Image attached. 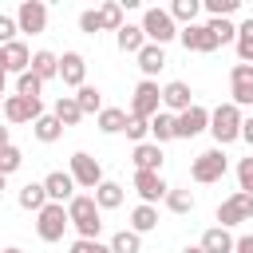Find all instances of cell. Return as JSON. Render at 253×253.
<instances>
[{"instance_id":"obj_49","label":"cell","mask_w":253,"mask_h":253,"mask_svg":"<svg viewBox=\"0 0 253 253\" xmlns=\"http://www.w3.org/2000/svg\"><path fill=\"white\" fill-rule=\"evenodd\" d=\"M182 253H206V249H202V245H186Z\"/></svg>"},{"instance_id":"obj_43","label":"cell","mask_w":253,"mask_h":253,"mask_svg":"<svg viewBox=\"0 0 253 253\" xmlns=\"http://www.w3.org/2000/svg\"><path fill=\"white\" fill-rule=\"evenodd\" d=\"M79 32H87V36L103 32V28H99V8H87V12H79Z\"/></svg>"},{"instance_id":"obj_21","label":"cell","mask_w":253,"mask_h":253,"mask_svg":"<svg viewBox=\"0 0 253 253\" xmlns=\"http://www.w3.org/2000/svg\"><path fill=\"white\" fill-rule=\"evenodd\" d=\"M206 253H233V245H237V237L229 233V229H221V225H213V229H206L202 233V241H198Z\"/></svg>"},{"instance_id":"obj_27","label":"cell","mask_w":253,"mask_h":253,"mask_svg":"<svg viewBox=\"0 0 253 253\" xmlns=\"http://www.w3.org/2000/svg\"><path fill=\"white\" fill-rule=\"evenodd\" d=\"M63 130H67V126H63L55 115H40V119L32 123V134H36L40 142H59V138H63Z\"/></svg>"},{"instance_id":"obj_5","label":"cell","mask_w":253,"mask_h":253,"mask_svg":"<svg viewBox=\"0 0 253 253\" xmlns=\"http://www.w3.org/2000/svg\"><path fill=\"white\" fill-rule=\"evenodd\" d=\"M142 32H146V43H158V47L178 40V24H174V16L166 8H146L142 12Z\"/></svg>"},{"instance_id":"obj_37","label":"cell","mask_w":253,"mask_h":253,"mask_svg":"<svg viewBox=\"0 0 253 253\" xmlns=\"http://www.w3.org/2000/svg\"><path fill=\"white\" fill-rule=\"evenodd\" d=\"M166 210L170 213H194V194L190 190H170L166 194Z\"/></svg>"},{"instance_id":"obj_6","label":"cell","mask_w":253,"mask_h":253,"mask_svg":"<svg viewBox=\"0 0 253 253\" xmlns=\"http://www.w3.org/2000/svg\"><path fill=\"white\" fill-rule=\"evenodd\" d=\"M253 217V194H245V190H233L221 206H217V225L221 229H233V225H241V221H249Z\"/></svg>"},{"instance_id":"obj_16","label":"cell","mask_w":253,"mask_h":253,"mask_svg":"<svg viewBox=\"0 0 253 253\" xmlns=\"http://www.w3.org/2000/svg\"><path fill=\"white\" fill-rule=\"evenodd\" d=\"M59 79L79 91V87L87 83V59H83L79 51H63V55H59Z\"/></svg>"},{"instance_id":"obj_13","label":"cell","mask_w":253,"mask_h":253,"mask_svg":"<svg viewBox=\"0 0 253 253\" xmlns=\"http://www.w3.org/2000/svg\"><path fill=\"white\" fill-rule=\"evenodd\" d=\"M174 130H178V138H198L202 130H210V111L202 103H194L190 111L174 115Z\"/></svg>"},{"instance_id":"obj_14","label":"cell","mask_w":253,"mask_h":253,"mask_svg":"<svg viewBox=\"0 0 253 253\" xmlns=\"http://www.w3.org/2000/svg\"><path fill=\"white\" fill-rule=\"evenodd\" d=\"M134 190H138V198H142L146 206L166 202V194H170L166 178H162V174H154V170H134Z\"/></svg>"},{"instance_id":"obj_2","label":"cell","mask_w":253,"mask_h":253,"mask_svg":"<svg viewBox=\"0 0 253 253\" xmlns=\"http://www.w3.org/2000/svg\"><path fill=\"white\" fill-rule=\"evenodd\" d=\"M241 123H245L241 107H233V103H217V107L210 111V134H213V142H217V146L237 142V138H241Z\"/></svg>"},{"instance_id":"obj_33","label":"cell","mask_w":253,"mask_h":253,"mask_svg":"<svg viewBox=\"0 0 253 253\" xmlns=\"http://www.w3.org/2000/svg\"><path fill=\"white\" fill-rule=\"evenodd\" d=\"M63 126H75L79 119H83V111H79V103H75V95H59L55 99V111H51Z\"/></svg>"},{"instance_id":"obj_28","label":"cell","mask_w":253,"mask_h":253,"mask_svg":"<svg viewBox=\"0 0 253 253\" xmlns=\"http://www.w3.org/2000/svg\"><path fill=\"white\" fill-rule=\"evenodd\" d=\"M170 138H178V130H174V115L170 111H158L154 119H150V142H170Z\"/></svg>"},{"instance_id":"obj_36","label":"cell","mask_w":253,"mask_h":253,"mask_svg":"<svg viewBox=\"0 0 253 253\" xmlns=\"http://www.w3.org/2000/svg\"><path fill=\"white\" fill-rule=\"evenodd\" d=\"M40 91H43V79H40L36 71L16 75V95H24V99H40Z\"/></svg>"},{"instance_id":"obj_17","label":"cell","mask_w":253,"mask_h":253,"mask_svg":"<svg viewBox=\"0 0 253 253\" xmlns=\"http://www.w3.org/2000/svg\"><path fill=\"white\" fill-rule=\"evenodd\" d=\"M43 190H47V202L67 206V202L75 198V178H71L67 170H51V174L43 178Z\"/></svg>"},{"instance_id":"obj_25","label":"cell","mask_w":253,"mask_h":253,"mask_svg":"<svg viewBox=\"0 0 253 253\" xmlns=\"http://www.w3.org/2000/svg\"><path fill=\"white\" fill-rule=\"evenodd\" d=\"M130 229L142 237V233H150V229H158V206H146V202H138L134 210H130Z\"/></svg>"},{"instance_id":"obj_26","label":"cell","mask_w":253,"mask_h":253,"mask_svg":"<svg viewBox=\"0 0 253 253\" xmlns=\"http://www.w3.org/2000/svg\"><path fill=\"white\" fill-rule=\"evenodd\" d=\"M32 71H36L43 83H47V79H59V55H55V51H43V47L32 51Z\"/></svg>"},{"instance_id":"obj_51","label":"cell","mask_w":253,"mask_h":253,"mask_svg":"<svg viewBox=\"0 0 253 253\" xmlns=\"http://www.w3.org/2000/svg\"><path fill=\"white\" fill-rule=\"evenodd\" d=\"M4 99H8V95H4V87H0V111H4Z\"/></svg>"},{"instance_id":"obj_10","label":"cell","mask_w":253,"mask_h":253,"mask_svg":"<svg viewBox=\"0 0 253 253\" xmlns=\"http://www.w3.org/2000/svg\"><path fill=\"white\" fill-rule=\"evenodd\" d=\"M229 103L253 107V63H233L229 71Z\"/></svg>"},{"instance_id":"obj_22","label":"cell","mask_w":253,"mask_h":253,"mask_svg":"<svg viewBox=\"0 0 253 253\" xmlns=\"http://www.w3.org/2000/svg\"><path fill=\"white\" fill-rule=\"evenodd\" d=\"M134 59H138V67H142V79H154V75L166 67V51H162L158 43H146Z\"/></svg>"},{"instance_id":"obj_52","label":"cell","mask_w":253,"mask_h":253,"mask_svg":"<svg viewBox=\"0 0 253 253\" xmlns=\"http://www.w3.org/2000/svg\"><path fill=\"white\" fill-rule=\"evenodd\" d=\"M4 182H8V178H4V174H0V194H4Z\"/></svg>"},{"instance_id":"obj_31","label":"cell","mask_w":253,"mask_h":253,"mask_svg":"<svg viewBox=\"0 0 253 253\" xmlns=\"http://www.w3.org/2000/svg\"><path fill=\"white\" fill-rule=\"evenodd\" d=\"M126 20H123V4L119 0H107V4H99V28L103 32H119Z\"/></svg>"},{"instance_id":"obj_41","label":"cell","mask_w":253,"mask_h":253,"mask_svg":"<svg viewBox=\"0 0 253 253\" xmlns=\"http://www.w3.org/2000/svg\"><path fill=\"white\" fill-rule=\"evenodd\" d=\"M237 186H241L245 194H253V154L237 162Z\"/></svg>"},{"instance_id":"obj_46","label":"cell","mask_w":253,"mask_h":253,"mask_svg":"<svg viewBox=\"0 0 253 253\" xmlns=\"http://www.w3.org/2000/svg\"><path fill=\"white\" fill-rule=\"evenodd\" d=\"M241 142H249V146H253V115L241 123Z\"/></svg>"},{"instance_id":"obj_48","label":"cell","mask_w":253,"mask_h":253,"mask_svg":"<svg viewBox=\"0 0 253 253\" xmlns=\"http://www.w3.org/2000/svg\"><path fill=\"white\" fill-rule=\"evenodd\" d=\"M4 146H12V138H8V126H0V150Z\"/></svg>"},{"instance_id":"obj_34","label":"cell","mask_w":253,"mask_h":253,"mask_svg":"<svg viewBox=\"0 0 253 253\" xmlns=\"http://www.w3.org/2000/svg\"><path fill=\"white\" fill-rule=\"evenodd\" d=\"M233 47H237V59L241 63H253V16L237 24V43Z\"/></svg>"},{"instance_id":"obj_29","label":"cell","mask_w":253,"mask_h":253,"mask_svg":"<svg viewBox=\"0 0 253 253\" xmlns=\"http://www.w3.org/2000/svg\"><path fill=\"white\" fill-rule=\"evenodd\" d=\"M170 16H174V24H182V28H190V24H198V12H202V0H174L170 8H166Z\"/></svg>"},{"instance_id":"obj_30","label":"cell","mask_w":253,"mask_h":253,"mask_svg":"<svg viewBox=\"0 0 253 253\" xmlns=\"http://www.w3.org/2000/svg\"><path fill=\"white\" fill-rule=\"evenodd\" d=\"M95 206H99V210H119V206H123V186L111 182V178H103V186L95 190Z\"/></svg>"},{"instance_id":"obj_35","label":"cell","mask_w":253,"mask_h":253,"mask_svg":"<svg viewBox=\"0 0 253 253\" xmlns=\"http://www.w3.org/2000/svg\"><path fill=\"white\" fill-rule=\"evenodd\" d=\"M107 245H111V253H142V237L134 229H119Z\"/></svg>"},{"instance_id":"obj_47","label":"cell","mask_w":253,"mask_h":253,"mask_svg":"<svg viewBox=\"0 0 253 253\" xmlns=\"http://www.w3.org/2000/svg\"><path fill=\"white\" fill-rule=\"evenodd\" d=\"M8 83V63H4V47H0V87Z\"/></svg>"},{"instance_id":"obj_42","label":"cell","mask_w":253,"mask_h":253,"mask_svg":"<svg viewBox=\"0 0 253 253\" xmlns=\"http://www.w3.org/2000/svg\"><path fill=\"white\" fill-rule=\"evenodd\" d=\"M71 253H111L107 241H91V237H75L71 241Z\"/></svg>"},{"instance_id":"obj_20","label":"cell","mask_w":253,"mask_h":253,"mask_svg":"<svg viewBox=\"0 0 253 253\" xmlns=\"http://www.w3.org/2000/svg\"><path fill=\"white\" fill-rule=\"evenodd\" d=\"M4 63H8V75L32 71V51H28V43H24V40H12V43L4 47Z\"/></svg>"},{"instance_id":"obj_7","label":"cell","mask_w":253,"mask_h":253,"mask_svg":"<svg viewBox=\"0 0 253 253\" xmlns=\"http://www.w3.org/2000/svg\"><path fill=\"white\" fill-rule=\"evenodd\" d=\"M162 111V87L154 83V79H142L138 87H134V95H130V111L126 115H134V119H154Z\"/></svg>"},{"instance_id":"obj_40","label":"cell","mask_w":253,"mask_h":253,"mask_svg":"<svg viewBox=\"0 0 253 253\" xmlns=\"http://www.w3.org/2000/svg\"><path fill=\"white\" fill-rule=\"evenodd\" d=\"M123 134H126V138H130L134 146H138V142H146V134H150V119H134V115H130V119H126V130H123Z\"/></svg>"},{"instance_id":"obj_1","label":"cell","mask_w":253,"mask_h":253,"mask_svg":"<svg viewBox=\"0 0 253 253\" xmlns=\"http://www.w3.org/2000/svg\"><path fill=\"white\" fill-rule=\"evenodd\" d=\"M67 217H71V229L79 237H91L99 241V229H103V210L95 206V194H75L67 202Z\"/></svg>"},{"instance_id":"obj_45","label":"cell","mask_w":253,"mask_h":253,"mask_svg":"<svg viewBox=\"0 0 253 253\" xmlns=\"http://www.w3.org/2000/svg\"><path fill=\"white\" fill-rule=\"evenodd\" d=\"M233 253H253V233H245V237H237V245H233Z\"/></svg>"},{"instance_id":"obj_32","label":"cell","mask_w":253,"mask_h":253,"mask_svg":"<svg viewBox=\"0 0 253 253\" xmlns=\"http://www.w3.org/2000/svg\"><path fill=\"white\" fill-rule=\"evenodd\" d=\"M75 103H79L83 115H99V111H103V91L91 87V83H83V87L75 91Z\"/></svg>"},{"instance_id":"obj_50","label":"cell","mask_w":253,"mask_h":253,"mask_svg":"<svg viewBox=\"0 0 253 253\" xmlns=\"http://www.w3.org/2000/svg\"><path fill=\"white\" fill-rule=\"evenodd\" d=\"M0 253H24V249H20V245H8V249H0Z\"/></svg>"},{"instance_id":"obj_18","label":"cell","mask_w":253,"mask_h":253,"mask_svg":"<svg viewBox=\"0 0 253 253\" xmlns=\"http://www.w3.org/2000/svg\"><path fill=\"white\" fill-rule=\"evenodd\" d=\"M130 158H134V170H154V174H162V162H166L158 142H138Z\"/></svg>"},{"instance_id":"obj_12","label":"cell","mask_w":253,"mask_h":253,"mask_svg":"<svg viewBox=\"0 0 253 253\" xmlns=\"http://www.w3.org/2000/svg\"><path fill=\"white\" fill-rule=\"evenodd\" d=\"M40 115H47L40 99H24V95H8L4 99V119L8 123H36Z\"/></svg>"},{"instance_id":"obj_15","label":"cell","mask_w":253,"mask_h":253,"mask_svg":"<svg viewBox=\"0 0 253 253\" xmlns=\"http://www.w3.org/2000/svg\"><path fill=\"white\" fill-rule=\"evenodd\" d=\"M162 107H166L170 115L190 111V107H194V91H190V83H186V79H170V83L162 87Z\"/></svg>"},{"instance_id":"obj_24","label":"cell","mask_w":253,"mask_h":253,"mask_svg":"<svg viewBox=\"0 0 253 253\" xmlns=\"http://www.w3.org/2000/svg\"><path fill=\"white\" fill-rule=\"evenodd\" d=\"M16 202H20V210H28V213H40V210L47 206V190H43V182H28V186L16 194Z\"/></svg>"},{"instance_id":"obj_44","label":"cell","mask_w":253,"mask_h":253,"mask_svg":"<svg viewBox=\"0 0 253 253\" xmlns=\"http://www.w3.org/2000/svg\"><path fill=\"white\" fill-rule=\"evenodd\" d=\"M16 32H20V28H16V16H4V12H0V47H8V43L16 40Z\"/></svg>"},{"instance_id":"obj_9","label":"cell","mask_w":253,"mask_h":253,"mask_svg":"<svg viewBox=\"0 0 253 253\" xmlns=\"http://www.w3.org/2000/svg\"><path fill=\"white\" fill-rule=\"evenodd\" d=\"M16 28H20L24 36L47 32V4H43V0H24V4L16 8Z\"/></svg>"},{"instance_id":"obj_23","label":"cell","mask_w":253,"mask_h":253,"mask_svg":"<svg viewBox=\"0 0 253 253\" xmlns=\"http://www.w3.org/2000/svg\"><path fill=\"white\" fill-rule=\"evenodd\" d=\"M126 119H130V115H126L123 107H103V111L95 115V126H99L103 134H123V130H126Z\"/></svg>"},{"instance_id":"obj_39","label":"cell","mask_w":253,"mask_h":253,"mask_svg":"<svg viewBox=\"0 0 253 253\" xmlns=\"http://www.w3.org/2000/svg\"><path fill=\"white\" fill-rule=\"evenodd\" d=\"M206 24L217 36V43H237V24L233 20H206Z\"/></svg>"},{"instance_id":"obj_11","label":"cell","mask_w":253,"mask_h":253,"mask_svg":"<svg viewBox=\"0 0 253 253\" xmlns=\"http://www.w3.org/2000/svg\"><path fill=\"white\" fill-rule=\"evenodd\" d=\"M178 40H182V47H186V51H198V55H210V51H217V47H221V43H217V36L210 32V24L178 28Z\"/></svg>"},{"instance_id":"obj_38","label":"cell","mask_w":253,"mask_h":253,"mask_svg":"<svg viewBox=\"0 0 253 253\" xmlns=\"http://www.w3.org/2000/svg\"><path fill=\"white\" fill-rule=\"evenodd\" d=\"M20 166H24V150H20V146H4V150H0V174L8 178V174H16Z\"/></svg>"},{"instance_id":"obj_3","label":"cell","mask_w":253,"mask_h":253,"mask_svg":"<svg viewBox=\"0 0 253 253\" xmlns=\"http://www.w3.org/2000/svg\"><path fill=\"white\" fill-rule=\"evenodd\" d=\"M67 225H71V217H67V206H59V202H47V206L36 213V233H40V241H47V245L63 241Z\"/></svg>"},{"instance_id":"obj_8","label":"cell","mask_w":253,"mask_h":253,"mask_svg":"<svg viewBox=\"0 0 253 253\" xmlns=\"http://www.w3.org/2000/svg\"><path fill=\"white\" fill-rule=\"evenodd\" d=\"M71 178H75V186H83V190H99L103 186V166H99V158H91L87 150H75L71 154V170H67Z\"/></svg>"},{"instance_id":"obj_4","label":"cell","mask_w":253,"mask_h":253,"mask_svg":"<svg viewBox=\"0 0 253 253\" xmlns=\"http://www.w3.org/2000/svg\"><path fill=\"white\" fill-rule=\"evenodd\" d=\"M225 170H229V162H225L221 146H210V150H202V154H198V158L190 162V178H194L198 186L221 182V178H225Z\"/></svg>"},{"instance_id":"obj_19","label":"cell","mask_w":253,"mask_h":253,"mask_svg":"<svg viewBox=\"0 0 253 253\" xmlns=\"http://www.w3.org/2000/svg\"><path fill=\"white\" fill-rule=\"evenodd\" d=\"M115 43H119V51L138 55V51L146 47V32H142V24H123V28L115 32Z\"/></svg>"}]
</instances>
